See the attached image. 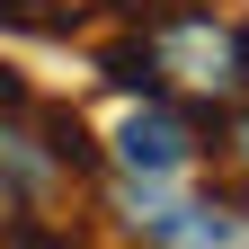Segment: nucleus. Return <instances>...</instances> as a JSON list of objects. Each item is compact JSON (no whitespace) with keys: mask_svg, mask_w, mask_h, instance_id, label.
Wrapping results in <instances>:
<instances>
[{"mask_svg":"<svg viewBox=\"0 0 249 249\" xmlns=\"http://www.w3.org/2000/svg\"><path fill=\"white\" fill-rule=\"evenodd\" d=\"M142 89H169L178 107H240L249 98V18H223L205 0L134 9Z\"/></svg>","mask_w":249,"mask_h":249,"instance_id":"f257e3e1","label":"nucleus"},{"mask_svg":"<svg viewBox=\"0 0 249 249\" xmlns=\"http://www.w3.org/2000/svg\"><path fill=\"white\" fill-rule=\"evenodd\" d=\"M196 116H187L169 89H134V107L116 116V134H107V160L124 178H178L187 160H196Z\"/></svg>","mask_w":249,"mask_h":249,"instance_id":"f03ea898","label":"nucleus"},{"mask_svg":"<svg viewBox=\"0 0 249 249\" xmlns=\"http://www.w3.org/2000/svg\"><path fill=\"white\" fill-rule=\"evenodd\" d=\"M134 240H151V249H223V240H249V213L240 205H160V213H134Z\"/></svg>","mask_w":249,"mask_h":249,"instance_id":"7ed1b4c3","label":"nucleus"},{"mask_svg":"<svg viewBox=\"0 0 249 249\" xmlns=\"http://www.w3.org/2000/svg\"><path fill=\"white\" fill-rule=\"evenodd\" d=\"M231 124H223V169H231V187H240V196H249V98L240 107H223Z\"/></svg>","mask_w":249,"mask_h":249,"instance_id":"20e7f679","label":"nucleus"},{"mask_svg":"<svg viewBox=\"0 0 249 249\" xmlns=\"http://www.w3.org/2000/svg\"><path fill=\"white\" fill-rule=\"evenodd\" d=\"M62 9H89V0H62Z\"/></svg>","mask_w":249,"mask_h":249,"instance_id":"39448f33","label":"nucleus"}]
</instances>
